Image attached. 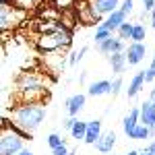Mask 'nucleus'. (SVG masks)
Here are the masks:
<instances>
[{"mask_svg": "<svg viewBox=\"0 0 155 155\" xmlns=\"http://www.w3.org/2000/svg\"><path fill=\"white\" fill-rule=\"evenodd\" d=\"M11 120L23 130L33 132L46 120V106L44 104H19L17 107H12Z\"/></svg>", "mask_w": 155, "mask_h": 155, "instance_id": "f257e3e1", "label": "nucleus"}, {"mask_svg": "<svg viewBox=\"0 0 155 155\" xmlns=\"http://www.w3.org/2000/svg\"><path fill=\"white\" fill-rule=\"evenodd\" d=\"M71 44H72V31L66 29L62 23L56 27V31H52V33H39L37 39H35L37 50L44 52V54L66 50V48H71Z\"/></svg>", "mask_w": 155, "mask_h": 155, "instance_id": "f03ea898", "label": "nucleus"}, {"mask_svg": "<svg viewBox=\"0 0 155 155\" xmlns=\"http://www.w3.org/2000/svg\"><path fill=\"white\" fill-rule=\"evenodd\" d=\"M23 137H19L8 124L2 122V132H0V155H19L23 151Z\"/></svg>", "mask_w": 155, "mask_h": 155, "instance_id": "7ed1b4c3", "label": "nucleus"}, {"mask_svg": "<svg viewBox=\"0 0 155 155\" xmlns=\"http://www.w3.org/2000/svg\"><path fill=\"white\" fill-rule=\"evenodd\" d=\"M15 85H17L19 91H46L48 79L35 71H25L15 79Z\"/></svg>", "mask_w": 155, "mask_h": 155, "instance_id": "20e7f679", "label": "nucleus"}, {"mask_svg": "<svg viewBox=\"0 0 155 155\" xmlns=\"http://www.w3.org/2000/svg\"><path fill=\"white\" fill-rule=\"evenodd\" d=\"M25 21V11L15 6V4H0V29L2 31H12L19 23Z\"/></svg>", "mask_w": 155, "mask_h": 155, "instance_id": "39448f33", "label": "nucleus"}, {"mask_svg": "<svg viewBox=\"0 0 155 155\" xmlns=\"http://www.w3.org/2000/svg\"><path fill=\"white\" fill-rule=\"evenodd\" d=\"M118 4H120V0H93L91 8L95 12L97 21H99L104 15H112L114 11H118Z\"/></svg>", "mask_w": 155, "mask_h": 155, "instance_id": "423d86ee", "label": "nucleus"}, {"mask_svg": "<svg viewBox=\"0 0 155 155\" xmlns=\"http://www.w3.org/2000/svg\"><path fill=\"white\" fill-rule=\"evenodd\" d=\"M97 50L101 52V54H106V56H110V54H118V52H126V48H124V41L120 39V37H110V39H106V41H101V44H97Z\"/></svg>", "mask_w": 155, "mask_h": 155, "instance_id": "0eeeda50", "label": "nucleus"}, {"mask_svg": "<svg viewBox=\"0 0 155 155\" xmlns=\"http://www.w3.org/2000/svg\"><path fill=\"white\" fill-rule=\"evenodd\" d=\"M145 52H147V46H145V44H130L128 50H126L124 54H126L128 64H130V66H137V64H141V62H143Z\"/></svg>", "mask_w": 155, "mask_h": 155, "instance_id": "6e6552de", "label": "nucleus"}, {"mask_svg": "<svg viewBox=\"0 0 155 155\" xmlns=\"http://www.w3.org/2000/svg\"><path fill=\"white\" fill-rule=\"evenodd\" d=\"M139 124H141V107H132L130 112L124 116V120H122V128H124V132L130 137L132 130H134Z\"/></svg>", "mask_w": 155, "mask_h": 155, "instance_id": "1a4fd4ad", "label": "nucleus"}, {"mask_svg": "<svg viewBox=\"0 0 155 155\" xmlns=\"http://www.w3.org/2000/svg\"><path fill=\"white\" fill-rule=\"evenodd\" d=\"M141 124L149 126V128L155 126V101H151V99L141 104Z\"/></svg>", "mask_w": 155, "mask_h": 155, "instance_id": "9d476101", "label": "nucleus"}, {"mask_svg": "<svg viewBox=\"0 0 155 155\" xmlns=\"http://www.w3.org/2000/svg\"><path fill=\"white\" fill-rule=\"evenodd\" d=\"M114 145H116V134H114L112 130L110 132H101L99 141L95 143V149L99 151V153H112Z\"/></svg>", "mask_w": 155, "mask_h": 155, "instance_id": "9b49d317", "label": "nucleus"}, {"mask_svg": "<svg viewBox=\"0 0 155 155\" xmlns=\"http://www.w3.org/2000/svg\"><path fill=\"white\" fill-rule=\"evenodd\" d=\"M85 99L87 97L83 95V93H74V95H71L68 99H66V112L71 114V116H79V112L83 110V106H85Z\"/></svg>", "mask_w": 155, "mask_h": 155, "instance_id": "f8f14e48", "label": "nucleus"}, {"mask_svg": "<svg viewBox=\"0 0 155 155\" xmlns=\"http://www.w3.org/2000/svg\"><path fill=\"white\" fill-rule=\"evenodd\" d=\"M122 23H126V15L118 8V11H114L112 15H107V19L101 25H104V27H107V29L114 33V31H118V29H120V25H122Z\"/></svg>", "mask_w": 155, "mask_h": 155, "instance_id": "ddd939ff", "label": "nucleus"}, {"mask_svg": "<svg viewBox=\"0 0 155 155\" xmlns=\"http://www.w3.org/2000/svg\"><path fill=\"white\" fill-rule=\"evenodd\" d=\"M101 137V122L99 120H91L87 122V134H85V143L87 145H95Z\"/></svg>", "mask_w": 155, "mask_h": 155, "instance_id": "4468645a", "label": "nucleus"}, {"mask_svg": "<svg viewBox=\"0 0 155 155\" xmlns=\"http://www.w3.org/2000/svg\"><path fill=\"white\" fill-rule=\"evenodd\" d=\"M143 85H145V71H141V72H137V74L132 77L130 85H128V89H126V95L130 97V99H132V97H137L139 93H141Z\"/></svg>", "mask_w": 155, "mask_h": 155, "instance_id": "2eb2a0df", "label": "nucleus"}, {"mask_svg": "<svg viewBox=\"0 0 155 155\" xmlns=\"http://www.w3.org/2000/svg\"><path fill=\"white\" fill-rule=\"evenodd\" d=\"M87 93L93 95V97L107 95V93H112V83H110V81H97V83H91L89 89H87Z\"/></svg>", "mask_w": 155, "mask_h": 155, "instance_id": "dca6fc26", "label": "nucleus"}, {"mask_svg": "<svg viewBox=\"0 0 155 155\" xmlns=\"http://www.w3.org/2000/svg\"><path fill=\"white\" fill-rule=\"evenodd\" d=\"M107 58H110V64H112V71L116 72V74H122V71H124L126 64H128L126 54H124V52H118V54H110Z\"/></svg>", "mask_w": 155, "mask_h": 155, "instance_id": "f3484780", "label": "nucleus"}, {"mask_svg": "<svg viewBox=\"0 0 155 155\" xmlns=\"http://www.w3.org/2000/svg\"><path fill=\"white\" fill-rule=\"evenodd\" d=\"M60 23L64 25L66 29H74L77 23H79V17H77V12L71 11V8H66V11H62V17H60Z\"/></svg>", "mask_w": 155, "mask_h": 155, "instance_id": "a211bd4d", "label": "nucleus"}, {"mask_svg": "<svg viewBox=\"0 0 155 155\" xmlns=\"http://www.w3.org/2000/svg\"><path fill=\"white\" fill-rule=\"evenodd\" d=\"M128 139H132V141H145V139H151V130H149V126L139 124V126L132 130V134L128 137Z\"/></svg>", "mask_w": 155, "mask_h": 155, "instance_id": "6ab92c4d", "label": "nucleus"}, {"mask_svg": "<svg viewBox=\"0 0 155 155\" xmlns=\"http://www.w3.org/2000/svg\"><path fill=\"white\" fill-rule=\"evenodd\" d=\"M145 25L141 23H134V29H132V37H130V41L132 44H143V39H145Z\"/></svg>", "mask_w": 155, "mask_h": 155, "instance_id": "aec40b11", "label": "nucleus"}, {"mask_svg": "<svg viewBox=\"0 0 155 155\" xmlns=\"http://www.w3.org/2000/svg\"><path fill=\"white\" fill-rule=\"evenodd\" d=\"M71 134H72V139H77V141H79V139L85 141V134H87V122H81V120H79V122L74 124V128L71 130Z\"/></svg>", "mask_w": 155, "mask_h": 155, "instance_id": "412c9836", "label": "nucleus"}, {"mask_svg": "<svg viewBox=\"0 0 155 155\" xmlns=\"http://www.w3.org/2000/svg\"><path fill=\"white\" fill-rule=\"evenodd\" d=\"M110 37H112V31L99 23V25H97V29H95V37H93L95 44H101V41H106V39H110Z\"/></svg>", "mask_w": 155, "mask_h": 155, "instance_id": "4be33fe9", "label": "nucleus"}, {"mask_svg": "<svg viewBox=\"0 0 155 155\" xmlns=\"http://www.w3.org/2000/svg\"><path fill=\"white\" fill-rule=\"evenodd\" d=\"M132 29H134V23H122L116 33H118L120 39H130L132 37Z\"/></svg>", "mask_w": 155, "mask_h": 155, "instance_id": "5701e85b", "label": "nucleus"}, {"mask_svg": "<svg viewBox=\"0 0 155 155\" xmlns=\"http://www.w3.org/2000/svg\"><path fill=\"white\" fill-rule=\"evenodd\" d=\"M60 145H64V139L60 137L58 132H52V134L48 137V147L52 149V151H54V149H58Z\"/></svg>", "mask_w": 155, "mask_h": 155, "instance_id": "b1692460", "label": "nucleus"}, {"mask_svg": "<svg viewBox=\"0 0 155 155\" xmlns=\"http://www.w3.org/2000/svg\"><path fill=\"white\" fill-rule=\"evenodd\" d=\"M41 0H12V4L15 6H19V8H23V11H29V8H33L37 6Z\"/></svg>", "mask_w": 155, "mask_h": 155, "instance_id": "393cba45", "label": "nucleus"}, {"mask_svg": "<svg viewBox=\"0 0 155 155\" xmlns=\"http://www.w3.org/2000/svg\"><path fill=\"white\" fill-rule=\"evenodd\" d=\"M85 54H87V46H83V48H81V50H77V52H72V54H71V58H68V64H71V66H74V64H77L79 60H83Z\"/></svg>", "mask_w": 155, "mask_h": 155, "instance_id": "a878e982", "label": "nucleus"}, {"mask_svg": "<svg viewBox=\"0 0 155 155\" xmlns=\"http://www.w3.org/2000/svg\"><path fill=\"white\" fill-rule=\"evenodd\" d=\"M52 155H74V151H72V149H68V147H66V143H64V145H60L58 149H54V151H52Z\"/></svg>", "mask_w": 155, "mask_h": 155, "instance_id": "bb28decb", "label": "nucleus"}, {"mask_svg": "<svg viewBox=\"0 0 155 155\" xmlns=\"http://www.w3.org/2000/svg\"><path fill=\"white\" fill-rule=\"evenodd\" d=\"M122 77H118V79H114L112 81V95H118L120 91H122Z\"/></svg>", "mask_w": 155, "mask_h": 155, "instance_id": "cd10ccee", "label": "nucleus"}, {"mask_svg": "<svg viewBox=\"0 0 155 155\" xmlns=\"http://www.w3.org/2000/svg\"><path fill=\"white\" fill-rule=\"evenodd\" d=\"M54 4L60 11H66V8H71L72 4H74V0H54Z\"/></svg>", "mask_w": 155, "mask_h": 155, "instance_id": "c85d7f7f", "label": "nucleus"}, {"mask_svg": "<svg viewBox=\"0 0 155 155\" xmlns=\"http://www.w3.org/2000/svg\"><path fill=\"white\" fill-rule=\"evenodd\" d=\"M132 6H134V0H124V2H122V6H120V11L128 17V15L132 12Z\"/></svg>", "mask_w": 155, "mask_h": 155, "instance_id": "c756f323", "label": "nucleus"}, {"mask_svg": "<svg viewBox=\"0 0 155 155\" xmlns=\"http://www.w3.org/2000/svg\"><path fill=\"white\" fill-rule=\"evenodd\" d=\"M155 11V0H143V12H153Z\"/></svg>", "mask_w": 155, "mask_h": 155, "instance_id": "7c9ffc66", "label": "nucleus"}, {"mask_svg": "<svg viewBox=\"0 0 155 155\" xmlns=\"http://www.w3.org/2000/svg\"><path fill=\"white\" fill-rule=\"evenodd\" d=\"M153 81H155V68L149 66V68L145 71V83H153Z\"/></svg>", "mask_w": 155, "mask_h": 155, "instance_id": "2f4dec72", "label": "nucleus"}, {"mask_svg": "<svg viewBox=\"0 0 155 155\" xmlns=\"http://www.w3.org/2000/svg\"><path fill=\"white\" fill-rule=\"evenodd\" d=\"M77 122H79V118H74V116H71L68 120H64V128H66V130H72Z\"/></svg>", "mask_w": 155, "mask_h": 155, "instance_id": "473e14b6", "label": "nucleus"}, {"mask_svg": "<svg viewBox=\"0 0 155 155\" xmlns=\"http://www.w3.org/2000/svg\"><path fill=\"white\" fill-rule=\"evenodd\" d=\"M139 155H155V153L149 149V147H147V149H143V151H139Z\"/></svg>", "mask_w": 155, "mask_h": 155, "instance_id": "72a5a7b5", "label": "nucleus"}, {"mask_svg": "<svg viewBox=\"0 0 155 155\" xmlns=\"http://www.w3.org/2000/svg\"><path fill=\"white\" fill-rule=\"evenodd\" d=\"M151 27H153V29H155V11L151 12Z\"/></svg>", "mask_w": 155, "mask_h": 155, "instance_id": "f704fd0d", "label": "nucleus"}, {"mask_svg": "<svg viewBox=\"0 0 155 155\" xmlns=\"http://www.w3.org/2000/svg\"><path fill=\"white\" fill-rule=\"evenodd\" d=\"M124 155H139V151H137V149H130L128 153H124Z\"/></svg>", "mask_w": 155, "mask_h": 155, "instance_id": "c9c22d12", "label": "nucleus"}, {"mask_svg": "<svg viewBox=\"0 0 155 155\" xmlns=\"http://www.w3.org/2000/svg\"><path fill=\"white\" fill-rule=\"evenodd\" d=\"M19 155H33V153H31L29 149H23V151H21V153H19Z\"/></svg>", "mask_w": 155, "mask_h": 155, "instance_id": "e433bc0d", "label": "nucleus"}, {"mask_svg": "<svg viewBox=\"0 0 155 155\" xmlns=\"http://www.w3.org/2000/svg\"><path fill=\"white\" fill-rule=\"evenodd\" d=\"M149 99H151V101H155V87L151 89V97H149Z\"/></svg>", "mask_w": 155, "mask_h": 155, "instance_id": "4c0bfd02", "label": "nucleus"}, {"mask_svg": "<svg viewBox=\"0 0 155 155\" xmlns=\"http://www.w3.org/2000/svg\"><path fill=\"white\" fill-rule=\"evenodd\" d=\"M151 68H155V56H153V62H151Z\"/></svg>", "mask_w": 155, "mask_h": 155, "instance_id": "58836bf2", "label": "nucleus"}]
</instances>
